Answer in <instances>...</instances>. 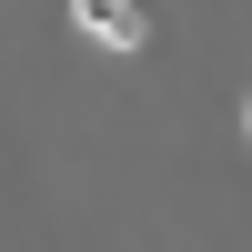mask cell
Instances as JSON below:
<instances>
[{"mask_svg":"<svg viewBox=\"0 0 252 252\" xmlns=\"http://www.w3.org/2000/svg\"><path fill=\"white\" fill-rule=\"evenodd\" d=\"M71 20L101 51H141V40H152V10H141V0H71Z\"/></svg>","mask_w":252,"mask_h":252,"instance_id":"obj_1","label":"cell"}]
</instances>
